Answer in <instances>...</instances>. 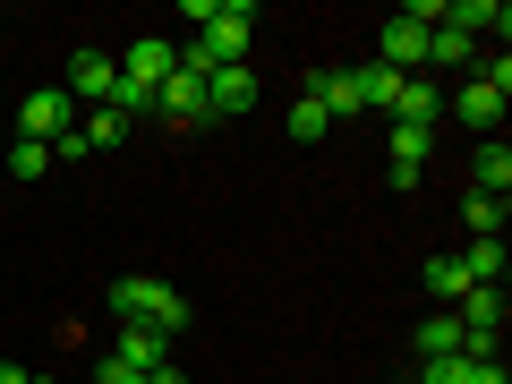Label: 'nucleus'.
<instances>
[{
  "label": "nucleus",
  "mask_w": 512,
  "mask_h": 384,
  "mask_svg": "<svg viewBox=\"0 0 512 384\" xmlns=\"http://www.w3.org/2000/svg\"><path fill=\"white\" fill-rule=\"evenodd\" d=\"M103 308L120 316V325H154V333H180L188 325V299L171 291V282H154V274H120L103 291Z\"/></svg>",
  "instance_id": "f257e3e1"
},
{
  "label": "nucleus",
  "mask_w": 512,
  "mask_h": 384,
  "mask_svg": "<svg viewBox=\"0 0 512 384\" xmlns=\"http://www.w3.org/2000/svg\"><path fill=\"white\" fill-rule=\"evenodd\" d=\"M436 9L444 0H419V9H393V18L376 26V60L393 77H427V35H436Z\"/></svg>",
  "instance_id": "f03ea898"
},
{
  "label": "nucleus",
  "mask_w": 512,
  "mask_h": 384,
  "mask_svg": "<svg viewBox=\"0 0 512 384\" xmlns=\"http://www.w3.org/2000/svg\"><path fill=\"white\" fill-rule=\"evenodd\" d=\"M504 103H512V60L495 52V69H487V77H470V86L453 94V111H461V120L478 128V137H495V120H504Z\"/></svg>",
  "instance_id": "7ed1b4c3"
},
{
  "label": "nucleus",
  "mask_w": 512,
  "mask_h": 384,
  "mask_svg": "<svg viewBox=\"0 0 512 384\" xmlns=\"http://www.w3.org/2000/svg\"><path fill=\"white\" fill-rule=\"evenodd\" d=\"M69 128H77L69 86H52V94H26V103H18V137H35V146H52V137H69Z\"/></svg>",
  "instance_id": "20e7f679"
},
{
  "label": "nucleus",
  "mask_w": 512,
  "mask_h": 384,
  "mask_svg": "<svg viewBox=\"0 0 512 384\" xmlns=\"http://www.w3.org/2000/svg\"><path fill=\"white\" fill-rule=\"evenodd\" d=\"M239 111H256V69L239 60V69H205V120H239Z\"/></svg>",
  "instance_id": "39448f33"
},
{
  "label": "nucleus",
  "mask_w": 512,
  "mask_h": 384,
  "mask_svg": "<svg viewBox=\"0 0 512 384\" xmlns=\"http://www.w3.org/2000/svg\"><path fill=\"white\" fill-rule=\"evenodd\" d=\"M111 86H120V60H111V52H77V60H69V103H77V111H86V103L103 111Z\"/></svg>",
  "instance_id": "423d86ee"
},
{
  "label": "nucleus",
  "mask_w": 512,
  "mask_h": 384,
  "mask_svg": "<svg viewBox=\"0 0 512 384\" xmlns=\"http://www.w3.org/2000/svg\"><path fill=\"white\" fill-rule=\"evenodd\" d=\"M436 26H453V35H487V26H495V43H504L512 35V9H504V0H453V9H436Z\"/></svg>",
  "instance_id": "0eeeda50"
},
{
  "label": "nucleus",
  "mask_w": 512,
  "mask_h": 384,
  "mask_svg": "<svg viewBox=\"0 0 512 384\" xmlns=\"http://www.w3.org/2000/svg\"><path fill=\"white\" fill-rule=\"evenodd\" d=\"M171 69H180V52H171L163 35H146V43H128V52H120V77H128V86H146V94L163 86Z\"/></svg>",
  "instance_id": "6e6552de"
},
{
  "label": "nucleus",
  "mask_w": 512,
  "mask_h": 384,
  "mask_svg": "<svg viewBox=\"0 0 512 384\" xmlns=\"http://www.w3.org/2000/svg\"><path fill=\"white\" fill-rule=\"evenodd\" d=\"M154 111H171V120H180V128H205V77L171 69L163 86H154Z\"/></svg>",
  "instance_id": "1a4fd4ad"
},
{
  "label": "nucleus",
  "mask_w": 512,
  "mask_h": 384,
  "mask_svg": "<svg viewBox=\"0 0 512 384\" xmlns=\"http://www.w3.org/2000/svg\"><path fill=\"white\" fill-rule=\"evenodd\" d=\"M111 359H120V367H137V376H154V367L171 359V333H154V325H120Z\"/></svg>",
  "instance_id": "9d476101"
},
{
  "label": "nucleus",
  "mask_w": 512,
  "mask_h": 384,
  "mask_svg": "<svg viewBox=\"0 0 512 384\" xmlns=\"http://www.w3.org/2000/svg\"><path fill=\"white\" fill-rule=\"evenodd\" d=\"M470 188L504 205V188H512V146H504V137H478V154H470Z\"/></svg>",
  "instance_id": "9b49d317"
},
{
  "label": "nucleus",
  "mask_w": 512,
  "mask_h": 384,
  "mask_svg": "<svg viewBox=\"0 0 512 384\" xmlns=\"http://www.w3.org/2000/svg\"><path fill=\"white\" fill-rule=\"evenodd\" d=\"M350 77V103L359 111H393V86H402V77L384 69V60H359V69H342Z\"/></svg>",
  "instance_id": "f8f14e48"
},
{
  "label": "nucleus",
  "mask_w": 512,
  "mask_h": 384,
  "mask_svg": "<svg viewBox=\"0 0 512 384\" xmlns=\"http://www.w3.org/2000/svg\"><path fill=\"white\" fill-rule=\"evenodd\" d=\"M436 111H444V94L427 86V77H402V86H393V120H410V128H436Z\"/></svg>",
  "instance_id": "ddd939ff"
},
{
  "label": "nucleus",
  "mask_w": 512,
  "mask_h": 384,
  "mask_svg": "<svg viewBox=\"0 0 512 384\" xmlns=\"http://www.w3.org/2000/svg\"><path fill=\"white\" fill-rule=\"evenodd\" d=\"M419 359H461V316H453V308H427V325H419Z\"/></svg>",
  "instance_id": "4468645a"
},
{
  "label": "nucleus",
  "mask_w": 512,
  "mask_h": 384,
  "mask_svg": "<svg viewBox=\"0 0 512 384\" xmlns=\"http://www.w3.org/2000/svg\"><path fill=\"white\" fill-rule=\"evenodd\" d=\"M461 274H470V282H495V291H504V239H470V248H461Z\"/></svg>",
  "instance_id": "2eb2a0df"
},
{
  "label": "nucleus",
  "mask_w": 512,
  "mask_h": 384,
  "mask_svg": "<svg viewBox=\"0 0 512 384\" xmlns=\"http://www.w3.org/2000/svg\"><path fill=\"white\" fill-rule=\"evenodd\" d=\"M461 291H470V274H461V256H427V299H444V308H453Z\"/></svg>",
  "instance_id": "dca6fc26"
},
{
  "label": "nucleus",
  "mask_w": 512,
  "mask_h": 384,
  "mask_svg": "<svg viewBox=\"0 0 512 384\" xmlns=\"http://www.w3.org/2000/svg\"><path fill=\"white\" fill-rule=\"evenodd\" d=\"M0 163L18 171V180H43V171H52V146H35V137H9V146H0Z\"/></svg>",
  "instance_id": "f3484780"
},
{
  "label": "nucleus",
  "mask_w": 512,
  "mask_h": 384,
  "mask_svg": "<svg viewBox=\"0 0 512 384\" xmlns=\"http://www.w3.org/2000/svg\"><path fill=\"white\" fill-rule=\"evenodd\" d=\"M427 60H436V69H470L478 43H470V35H453V26H436V35H427Z\"/></svg>",
  "instance_id": "a211bd4d"
},
{
  "label": "nucleus",
  "mask_w": 512,
  "mask_h": 384,
  "mask_svg": "<svg viewBox=\"0 0 512 384\" xmlns=\"http://www.w3.org/2000/svg\"><path fill=\"white\" fill-rule=\"evenodd\" d=\"M461 222H470V239H504V205H495V197H478V188L461 197Z\"/></svg>",
  "instance_id": "6ab92c4d"
},
{
  "label": "nucleus",
  "mask_w": 512,
  "mask_h": 384,
  "mask_svg": "<svg viewBox=\"0 0 512 384\" xmlns=\"http://www.w3.org/2000/svg\"><path fill=\"white\" fill-rule=\"evenodd\" d=\"M325 128H333V111H325V103H308V94H291V137H299V146H316Z\"/></svg>",
  "instance_id": "aec40b11"
},
{
  "label": "nucleus",
  "mask_w": 512,
  "mask_h": 384,
  "mask_svg": "<svg viewBox=\"0 0 512 384\" xmlns=\"http://www.w3.org/2000/svg\"><path fill=\"white\" fill-rule=\"evenodd\" d=\"M77 128H86V146H120V137H128V120H120V111H86Z\"/></svg>",
  "instance_id": "412c9836"
},
{
  "label": "nucleus",
  "mask_w": 512,
  "mask_h": 384,
  "mask_svg": "<svg viewBox=\"0 0 512 384\" xmlns=\"http://www.w3.org/2000/svg\"><path fill=\"white\" fill-rule=\"evenodd\" d=\"M453 384H512V376H504V359H461Z\"/></svg>",
  "instance_id": "4be33fe9"
},
{
  "label": "nucleus",
  "mask_w": 512,
  "mask_h": 384,
  "mask_svg": "<svg viewBox=\"0 0 512 384\" xmlns=\"http://www.w3.org/2000/svg\"><path fill=\"white\" fill-rule=\"evenodd\" d=\"M86 154H94V146H86V128H69V137H52V163H86Z\"/></svg>",
  "instance_id": "5701e85b"
},
{
  "label": "nucleus",
  "mask_w": 512,
  "mask_h": 384,
  "mask_svg": "<svg viewBox=\"0 0 512 384\" xmlns=\"http://www.w3.org/2000/svg\"><path fill=\"white\" fill-rule=\"evenodd\" d=\"M94 384H146V376H137V367H120V359H103V367H94Z\"/></svg>",
  "instance_id": "b1692460"
},
{
  "label": "nucleus",
  "mask_w": 512,
  "mask_h": 384,
  "mask_svg": "<svg viewBox=\"0 0 512 384\" xmlns=\"http://www.w3.org/2000/svg\"><path fill=\"white\" fill-rule=\"evenodd\" d=\"M146 384H188V367H171V359H163V367H154Z\"/></svg>",
  "instance_id": "393cba45"
},
{
  "label": "nucleus",
  "mask_w": 512,
  "mask_h": 384,
  "mask_svg": "<svg viewBox=\"0 0 512 384\" xmlns=\"http://www.w3.org/2000/svg\"><path fill=\"white\" fill-rule=\"evenodd\" d=\"M26 376H35V367H26V359H9V367H0V384H26Z\"/></svg>",
  "instance_id": "a878e982"
},
{
  "label": "nucleus",
  "mask_w": 512,
  "mask_h": 384,
  "mask_svg": "<svg viewBox=\"0 0 512 384\" xmlns=\"http://www.w3.org/2000/svg\"><path fill=\"white\" fill-rule=\"evenodd\" d=\"M26 384H60V376H43V367H35V376H26Z\"/></svg>",
  "instance_id": "bb28decb"
},
{
  "label": "nucleus",
  "mask_w": 512,
  "mask_h": 384,
  "mask_svg": "<svg viewBox=\"0 0 512 384\" xmlns=\"http://www.w3.org/2000/svg\"><path fill=\"white\" fill-rule=\"evenodd\" d=\"M0 103H9V94H0Z\"/></svg>",
  "instance_id": "cd10ccee"
},
{
  "label": "nucleus",
  "mask_w": 512,
  "mask_h": 384,
  "mask_svg": "<svg viewBox=\"0 0 512 384\" xmlns=\"http://www.w3.org/2000/svg\"><path fill=\"white\" fill-rule=\"evenodd\" d=\"M0 146H9V137H0Z\"/></svg>",
  "instance_id": "c85d7f7f"
}]
</instances>
